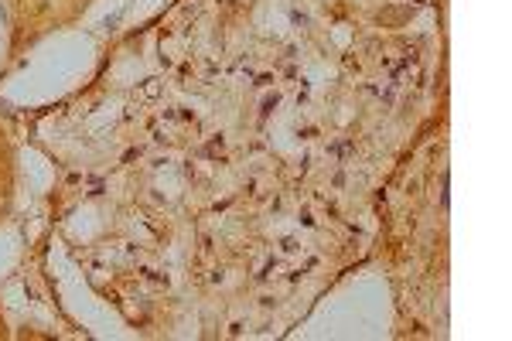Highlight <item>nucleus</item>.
I'll list each match as a JSON object with an SVG mask.
<instances>
[{"mask_svg":"<svg viewBox=\"0 0 512 341\" xmlns=\"http://www.w3.org/2000/svg\"><path fill=\"white\" fill-rule=\"evenodd\" d=\"M96 0H11L7 21H11V55H21L45 41L55 31L76 24Z\"/></svg>","mask_w":512,"mask_h":341,"instance_id":"f257e3e1","label":"nucleus"},{"mask_svg":"<svg viewBox=\"0 0 512 341\" xmlns=\"http://www.w3.org/2000/svg\"><path fill=\"white\" fill-rule=\"evenodd\" d=\"M18 147H14L11 130L0 123V226L14 215L18 205Z\"/></svg>","mask_w":512,"mask_h":341,"instance_id":"f03ea898","label":"nucleus"},{"mask_svg":"<svg viewBox=\"0 0 512 341\" xmlns=\"http://www.w3.org/2000/svg\"><path fill=\"white\" fill-rule=\"evenodd\" d=\"M11 338V328H7V318H4V307H0V341Z\"/></svg>","mask_w":512,"mask_h":341,"instance_id":"7ed1b4c3","label":"nucleus"}]
</instances>
